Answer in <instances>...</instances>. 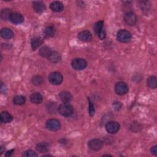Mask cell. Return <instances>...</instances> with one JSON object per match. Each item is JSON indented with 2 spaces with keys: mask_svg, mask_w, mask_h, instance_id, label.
Segmentation results:
<instances>
[{
  "mask_svg": "<svg viewBox=\"0 0 157 157\" xmlns=\"http://www.w3.org/2000/svg\"><path fill=\"white\" fill-rule=\"evenodd\" d=\"M58 111L60 115L65 117L71 116L74 112V108L69 103H63L58 108Z\"/></svg>",
  "mask_w": 157,
  "mask_h": 157,
  "instance_id": "obj_1",
  "label": "cell"
},
{
  "mask_svg": "<svg viewBox=\"0 0 157 157\" xmlns=\"http://www.w3.org/2000/svg\"><path fill=\"white\" fill-rule=\"evenodd\" d=\"M87 61L82 58H76L72 60L71 66L77 71H82L85 69L87 66Z\"/></svg>",
  "mask_w": 157,
  "mask_h": 157,
  "instance_id": "obj_2",
  "label": "cell"
},
{
  "mask_svg": "<svg viewBox=\"0 0 157 157\" xmlns=\"http://www.w3.org/2000/svg\"><path fill=\"white\" fill-rule=\"evenodd\" d=\"M132 38L131 33L126 29H120L117 34V39L122 43H126L131 40Z\"/></svg>",
  "mask_w": 157,
  "mask_h": 157,
  "instance_id": "obj_3",
  "label": "cell"
},
{
  "mask_svg": "<svg viewBox=\"0 0 157 157\" xmlns=\"http://www.w3.org/2000/svg\"><path fill=\"white\" fill-rule=\"evenodd\" d=\"M48 79L51 84L54 85H58L62 83L63 77L60 72H53L48 75Z\"/></svg>",
  "mask_w": 157,
  "mask_h": 157,
  "instance_id": "obj_4",
  "label": "cell"
},
{
  "mask_svg": "<svg viewBox=\"0 0 157 157\" xmlns=\"http://www.w3.org/2000/svg\"><path fill=\"white\" fill-rule=\"evenodd\" d=\"M129 91L128 85L124 82H118L115 84V91L116 94L122 96L126 94Z\"/></svg>",
  "mask_w": 157,
  "mask_h": 157,
  "instance_id": "obj_5",
  "label": "cell"
},
{
  "mask_svg": "<svg viewBox=\"0 0 157 157\" xmlns=\"http://www.w3.org/2000/svg\"><path fill=\"white\" fill-rule=\"evenodd\" d=\"M46 128L52 131H58L61 128V123L58 120L52 118L49 119L47 121L45 124Z\"/></svg>",
  "mask_w": 157,
  "mask_h": 157,
  "instance_id": "obj_6",
  "label": "cell"
},
{
  "mask_svg": "<svg viewBox=\"0 0 157 157\" xmlns=\"http://www.w3.org/2000/svg\"><path fill=\"white\" fill-rule=\"evenodd\" d=\"M105 130L109 134H115L117 133L120 128V124L115 121H109L105 124Z\"/></svg>",
  "mask_w": 157,
  "mask_h": 157,
  "instance_id": "obj_7",
  "label": "cell"
},
{
  "mask_svg": "<svg viewBox=\"0 0 157 157\" xmlns=\"http://www.w3.org/2000/svg\"><path fill=\"white\" fill-rule=\"evenodd\" d=\"M88 146L93 151H98L102 148L103 142L99 139H93L88 142Z\"/></svg>",
  "mask_w": 157,
  "mask_h": 157,
  "instance_id": "obj_8",
  "label": "cell"
},
{
  "mask_svg": "<svg viewBox=\"0 0 157 157\" xmlns=\"http://www.w3.org/2000/svg\"><path fill=\"white\" fill-rule=\"evenodd\" d=\"M124 21L129 26H134L136 24L137 18L136 15L132 12H128L124 15Z\"/></svg>",
  "mask_w": 157,
  "mask_h": 157,
  "instance_id": "obj_9",
  "label": "cell"
},
{
  "mask_svg": "<svg viewBox=\"0 0 157 157\" xmlns=\"http://www.w3.org/2000/svg\"><path fill=\"white\" fill-rule=\"evenodd\" d=\"M9 20L15 25H18L23 22L24 17L20 13L12 12L9 18Z\"/></svg>",
  "mask_w": 157,
  "mask_h": 157,
  "instance_id": "obj_10",
  "label": "cell"
},
{
  "mask_svg": "<svg viewBox=\"0 0 157 157\" xmlns=\"http://www.w3.org/2000/svg\"><path fill=\"white\" fill-rule=\"evenodd\" d=\"M78 39L82 42H90L92 39L91 33L87 30H84L78 34Z\"/></svg>",
  "mask_w": 157,
  "mask_h": 157,
  "instance_id": "obj_11",
  "label": "cell"
},
{
  "mask_svg": "<svg viewBox=\"0 0 157 157\" xmlns=\"http://www.w3.org/2000/svg\"><path fill=\"white\" fill-rule=\"evenodd\" d=\"M33 8L34 10L38 13H41L44 12L46 9L45 4L42 1H33Z\"/></svg>",
  "mask_w": 157,
  "mask_h": 157,
  "instance_id": "obj_12",
  "label": "cell"
},
{
  "mask_svg": "<svg viewBox=\"0 0 157 157\" xmlns=\"http://www.w3.org/2000/svg\"><path fill=\"white\" fill-rule=\"evenodd\" d=\"M50 9L55 12H62L64 9V6L60 1H53L50 4Z\"/></svg>",
  "mask_w": 157,
  "mask_h": 157,
  "instance_id": "obj_13",
  "label": "cell"
},
{
  "mask_svg": "<svg viewBox=\"0 0 157 157\" xmlns=\"http://www.w3.org/2000/svg\"><path fill=\"white\" fill-rule=\"evenodd\" d=\"M0 34L1 36L4 39H12L14 36V33L12 31V30L8 28H2L0 31Z\"/></svg>",
  "mask_w": 157,
  "mask_h": 157,
  "instance_id": "obj_14",
  "label": "cell"
},
{
  "mask_svg": "<svg viewBox=\"0 0 157 157\" xmlns=\"http://www.w3.org/2000/svg\"><path fill=\"white\" fill-rule=\"evenodd\" d=\"M59 98L63 103H69L72 99V94L66 91H61L59 93Z\"/></svg>",
  "mask_w": 157,
  "mask_h": 157,
  "instance_id": "obj_15",
  "label": "cell"
},
{
  "mask_svg": "<svg viewBox=\"0 0 157 157\" xmlns=\"http://www.w3.org/2000/svg\"><path fill=\"white\" fill-rule=\"evenodd\" d=\"M31 102L35 104H39L43 101V96L42 95L38 92L33 93L30 96Z\"/></svg>",
  "mask_w": 157,
  "mask_h": 157,
  "instance_id": "obj_16",
  "label": "cell"
},
{
  "mask_svg": "<svg viewBox=\"0 0 157 157\" xmlns=\"http://www.w3.org/2000/svg\"><path fill=\"white\" fill-rule=\"evenodd\" d=\"M43 44V39L40 37H34L31 40V46L33 50H36Z\"/></svg>",
  "mask_w": 157,
  "mask_h": 157,
  "instance_id": "obj_17",
  "label": "cell"
},
{
  "mask_svg": "<svg viewBox=\"0 0 157 157\" xmlns=\"http://www.w3.org/2000/svg\"><path fill=\"white\" fill-rule=\"evenodd\" d=\"M13 120V117L7 111H3L1 113V121L4 123H9Z\"/></svg>",
  "mask_w": 157,
  "mask_h": 157,
  "instance_id": "obj_18",
  "label": "cell"
},
{
  "mask_svg": "<svg viewBox=\"0 0 157 157\" xmlns=\"http://www.w3.org/2000/svg\"><path fill=\"white\" fill-rule=\"evenodd\" d=\"M48 58L50 62L53 63H56L60 61V60L61 59V55L58 52L52 51Z\"/></svg>",
  "mask_w": 157,
  "mask_h": 157,
  "instance_id": "obj_19",
  "label": "cell"
},
{
  "mask_svg": "<svg viewBox=\"0 0 157 157\" xmlns=\"http://www.w3.org/2000/svg\"><path fill=\"white\" fill-rule=\"evenodd\" d=\"M52 50L51 48L47 46H43L39 49V54L43 58H48L50 55Z\"/></svg>",
  "mask_w": 157,
  "mask_h": 157,
  "instance_id": "obj_20",
  "label": "cell"
},
{
  "mask_svg": "<svg viewBox=\"0 0 157 157\" xmlns=\"http://www.w3.org/2000/svg\"><path fill=\"white\" fill-rule=\"evenodd\" d=\"M36 148L38 151H39L40 153H47L49 150L48 144L47 143L44 142L37 144Z\"/></svg>",
  "mask_w": 157,
  "mask_h": 157,
  "instance_id": "obj_21",
  "label": "cell"
},
{
  "mask_svg": "<svg viewBox=\"0 0 157 157\" xmlns=\"http://www.w3.org/2000/svg\"><path fill=\"white\" fill-rule=\"evenodd\" d=\"M55 34V29L53 26H47L44 30V35L45 37L48 38L53 37Z\"/></svg>",
  "mask_w": 157,
  "mask_h": 157,
  "instance_id": "obj_22",
  "label": "cell"
},
{
  "mask_svg": "<svg viewBox=\"0 0 157 157\" xmlns=\"http://www.w3.org/2000/svg\"><path fill=\"white\" fill-rule=\"evenodd\" d=\"M147 85L151 88H156L157 86V80L155 76H150L147 80Z\"/></svg>",
  "mask_w": 157,
  "mask_h": 157,
  "instance_id": "obj_23",
  "label": "cell"
},
{
  "mask_svg": "<svg viewBox=\"0 0 157 157\" xmlns=\"http://www.w3.org/2000/svg\"><path fill=\"white\" fill-rule=\"evenodd\" d=\"M26 102V98L22 95H17L13 99V102L15 105H21L25 104Z\"/></svg>",
  "mask_w": 157,
  "mask_h": 157,
  "instance_id": "obj_24",
  "label": "cell"
},
{
  "mask_svg": "<svg viewBox=\"0 0 157 157\" xmlns=\"http://www.w3.org/2000/svg\"><path fill=\"white\" fill-rule=\"evenodd\" d=\"M12 13L10 10L9 9H2L1 10L0 12V17L1 18L4 20V21H6L7 20H9L10 14Z\"/></svg>",
  "mask_w": 157,
  "mask_h": 157,
  "instance_id": "obj_25",
  "label": "cell"
},
{
  "mask_svg": "<svg viewBox=\"0 0 157 157\" xmlns=\"http://www.w3.org/2000/svg\"><path fill=\"white\" fill-rule=\"evenodd\" d=\"M31 82L34 85H36V86L41 85L44 82L43 78L40 75H34L33 77V78L31 79Z\"/></svg>",
  "mask_w": 157,
  "mask_h": 157,
  "instance_id": "obj_26",
  "label": "cell"
},
{
  "mask_svg": "<svg viewBox=\"0 0 157 157\" xmlns=\"http://www.w3.org/2000/svg\"><path fill=\"white\" fill-rule=\"evenodd\" d=\"M47 110L50 113H55L58 110L57 105L55 102H48L46 106Z\"/></svg>",
  "mask_w": 157,
  "mask_h": 157,
  "instance_id": "obj_27",
  "label": "cell"
},
{
  "mask_svg": "<svg viewBox=\"0 0 157 157\" xmlns=\"http://www.w3.org/2000/svg\"><path fill=\"white\" fill-rule=\"evenodd\" d=\"M104 21L102 20L97 21L94 25V30L95 33L98 35V34L100 33V31L104 28Z\"/></svg>",
  "mask_w": 157,
  "mask_h": 157,
  "instance_id": "obj_28",
  "label": "cell"
},
{
  "mask_svg": "<svg viewBox=\"0 0 157 157\" xmlns=\"http://www.w3.org/2000/svg\"><path fill=\"white\" fill-rule=\"evenodd\" d=\"M88 112H89V115L90 117H93L95 113V109H94V104L93 103L92 101L90 99V98H88Z\"/></svg>",
  "mask_w": 157,
  "mask_h": 157,
  "instance_id": "obj_29",
  "label": "cell"
},
{
  "mask_svg": "<svg viewBox=\"0 0 157 157\" xmlns=\"http://www.w3.org/2000/svg\"><path fill=\"white\" fill-rule=\"evenodd\" d=\"M22 156L24 157H36L37 156V155L34 151L32 150H28L23 152Z\"/></svg>",
  "mask_w": 157,
  "mask_h": 157,
  "instance_id": "obj_30",
  "label": "cell"
},
{
  "mask_svg": "<svg viewBox=\"0 0 157 157\" xmlns=\"http://www.w3.org/2000/svg\"><path fill=\"white\" fill-rule=\"evenodd\" d=\"M148 2L147 1H142L140 4L141 6V9L142 10H148L150 8V4H147Z\"/></svg>",
  "mask_w": 157,
  "mask_h": 157,
  "instance_id": "obj_31",
  "label": "cell"
},
{
  "mask_svg": "<svg viewBox=\"0 0 157 157\" xmlns=\"http://www.w3.org/2000/svg\"><path fill=\"white\" fill-rule=\"evenodd\" d=\"M112 105H113L114 109L116 110H119L121 108V106H122L121 104L118 101H114L112 104Z\"/></svg>",
  "mask_w": 157,
  "mask_h": 157,
  "instance_id": "obj_32",
  "label": "cell"
},
{
  "mask_svg": "<svg viewBox=\"0 0 157 157\" xmlns=\"http://www.w3.org/2000/svg\"><path fill=\"white\" fill-rule=\"evenodd\" d=\"M98 37L101 40H103L105 38V36H106V33H105V30L104 29V28L100 31V33L98 34Z\"/></svg>",
  "mask_w": 157,
  "mask_h": 157,
  "instance_id": "obj_33",
  "label": "cell"
},
{
  "mask_svg": "<svg viewBox=\"0 0 157 157\" xmlns=\"http://www.w3.org/2000/svg\"><path fill=\"white\" fill-rule=\"evenodd\" d=\"M137 127H139V128H141L140 126L137 123H133L132 124L131 126V129L132 131H134V132H137V131H139V129L137 128Z\"/></svg>",
  "mask_w": 157,
  "mask_h": 157,
  "instance_id": "obj_34",
  "label": "cell"
},
{
  "mask_svg": "<svg viewBox=\"0 0 157 157\" xmlns=\"http://www.w3.org/2000/svg\"><path fill=\"white\" fill-rule=\"evenodd\" d=\"M156 147L157 146L156 145H154L153 147H151V149H150V151H151V153L155 156H156L157 155V149H156Z\"/></svg>",
  "mask_w": 157,
  "mask_h": 157,
  "instance_id": "obj_35",
  "label": "cell"
},
{
  "mask_svg": "<svg viewBox=\"0 0 157 157\" xmlns=\"http://www.w3.org/2000/svg\"><path fill=\"white\" fill-rule=\"evenodd\" d=\"M13 151H14L13 149L7 151L6 153V154H5V156H6V157H9V156H10L12 155V154L13 153Z\"/></svg>",
  "mask_w": 157,
  "mask_h": 157,
  "instance_id": "obj_36",
  "label": "cell"
},
{
  "mask_svg": "<svg viewBox=\"0 0 157 157\" xmlns=\"http://www.w3.org/2000/svg\"><path fill=\"white\" fill-rule=\"evenodd\" d=\"M0 148H1V155H2L4 152V150H5V148L4 147V146H2V145H1V147H0Z\"/></svg>",
  "mask_w": 157,
  "mask_h": 157,
  "instance_id": "obj_37",
  "label": "cell"
}]
</instances>
